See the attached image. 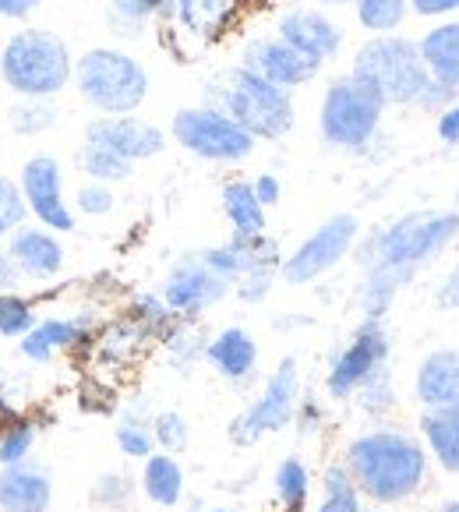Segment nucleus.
Wrapping results in <instances>:
<instances>
[{"label": "nucleus", "instance_id": "nucleus-1", "mask_svg": "<svg viewBox=\"0 0 459 512\" xmlns=\"http://www.w3.org/2000/svg\"><path fill=\"white\" fill-rule=\"evenodd\" d=\"M459 234V209H424L392 219L375 230L361 248V265L368 269V283L361 290V304L368 318H382L403 283H410L424 262L438 255Z\"/></svg>", "mask_w": 459, "mask_h": 512}, {"label": "nucleus", "instance_id": "nucleus-2", "mask_svg": "<svg viewBox=\"0 0 459 512\" xmlns=\"http://www.w3.org/2000/svg\"><path fill=\"white\" fill-rule=\"evenodd\" d=\"M347 474L375 502H403L424 481V452L414 438L399 431H368L350 442Z\"/></svg>", "mask_w": 459, "mask_h": 512}, {"label": "nucleus", "instance_id": "nucleus-3", "mask_svg": "<svg viewBox=\"0 0 459 512\" xmlns=\"http://www.w3.org/2000/svg\"><path fill=\"white\" fill-rule=\"evenodd\" d=\"M205 106L226 113L251 138H283L294 128V96L248 68H230L205 85Z\"/></svg>", "mask_w": 459, "mask_h": 512}, {"label": "nucleus", "instance_id": "nucleus-4", "mask_svg": "<svg viewBox=\"0 0 459 512\" xmlns=\"http://www.w3.org/2000/svg\"><path fill=\"white\" fill-rule=\"evenodd\" d=\"M0 78L22 99H53L75 78V61L57 32L22 29L0 46Z\"/></svg>", "mask_w": 459, "mask_h": 512}, {"label": "nucleus", "instance_id": "nucleus-5", "mask_svg": "<svg viewBox=\"0 0 459 512\" xmlns=\"http://www.w3.org/2000/svg\"><path fill=\"white\" fill-rule=\"evenodd\" d=\"M75 85L92 110L106 117H128L149 96V75L142 64L113 46H92L75 61Z\"/></svg>", "mask_w": 459, "mask_h": 512}, {"label": "nucleus", "instance_id": "nucleus-6", "mask_svg": "<svg viewBox=\"0 0 459 512\" xmlns=\"http://www.w3.org/2000/svg\"><path fill=\"white\" fill-rule=\"evenodd\" d=\"M354 78L368 82L371 89L382 96V103H417L424 89H428L431 75L421 61L417 43L403 36H375L357 50L354 57Z\"/></svg>", "mask_w": 459, "mask_h": 512}, {"label": "nucleus", "instance_id": "nucleus-7", "mask_svg": "<svg viewBox=\"0 0 459 512\" xmlns=\"http://www.w3.org/2000/svg\"><path fill=\"white\" fill-rule=\"evenodd\" d=\"M385 103L368 82L354 75H343L325 89L318 131L329 145L347 152H364L378 138Z\"/></svg>", "mask_w": 459, "mask_h": 512}, {"label": "nucleus", "instance_id": "nucleus-8", "mask_svg": "<svg viewBox=\"0 0 459 512\" xmlns=\"http://www.w3.org/2000/svg\"><path fill=\"white\" fill-rule=\"evenodd\" d=\"M170 131H174L177 145H184L191 156L209 159V163H241L255 152V138L212 106L177 110Z\"/></svg>", "mask_w": 459, "mask_h": 512}, {"label": "nucleus", "instance_id": "nucleus-9", "mask_svg": "<svg viewBox=\"0 0 459 512\" xmlns=\"http://www.w3.org/2000/svg\"><path fill=\"white\" fill-rule=\"evenodd\" d=\"M357 234H361L357 216L339 212V216L325 219V223L318 226L315 234H311L308 241L294 251V255L283 258L279 272H283V279L290 283V287H304V283H311V279H318L329 269H336V265L350 255Z\"/></svg>", "mask_w": 459, "mask_h": 512}, {"label": "nucleus", "instance_id": "nucleus-10", "mask_svg": "<svg viewBox=\"0 0 459 512\" xmlns=\"http://www.w3.org/2000/svg\"><path fill=\"white\" fill-rule=\"evenodd\" d=\"M297 382H301V375H297L294 357L279 361V368L272 371V378L265 382L262 396H258L241 417H234L230 438H234L237 445H251L262 435H272V431L286 428L297 414Z\"/></svg>", "mask_w": 459, "mask_h": 512}, {"label": "nucleus", "instance_id": "nucleus-11", "mask_svg": "<svg viewBox=\"0 0 459 512\" xmlns=\"http://www.w3.org/2000/svg\"><path fill=\"white\" fill-rule=\"evenodd\" d=\"M18 188L29 205V216L39 219V226L53 234H71L75 230V212L64 202V166L50 152H36L18 174Z\"/></svg>", "mask_w": 459, "mask_h": 512}, {"label": "nucleus", "instance_id": "nucleus-12", "mask_svg": "<svg viewBox=\"0 0 459 512\" xmlns=\"http://www.w3.org/2000/svg\"><path fill=\"white\" fill-rule=\"evenodd\" d=\"M385 357H389V336L382 329V318H364L354 336H350V343L332 361L329 382H325L329 396H336V400L354 396L371 375H378L385 368Z\"/></svg>", "mask_w": 459, "mask_h": 512}, {"label": "nucleus", "instance_id": "nucleus-13", "mask_svg": "<svg viewBox=\"0 0 459 512\" xmlns=\"http://www.w3.org/2000/svg\"><path fill=\"white\" fill-rule=\"evenodd\" d=\"M234 283H226L219 272H212L209 265L202 262V255H184L181 262L170 269L163 283V304L174 315H202L205 308L219 304L226 294H230Z\"/></svg>", "mask_w": 459, "mask_h": 512}, {"label": "nucleus", "instance_id": "nucleus-14", "mask_svg": "<svg viewBox=\"0 0 459 512\" xmlns=\"http://www.w3.org/2000/svg\"><path fill=\"white\" fill-rule=\"evenodd\" d=\"M241 68L255 71L258 78H265V82H272V85H279V89L290 92V89L308 85L311 78L318 75L322 64L311 61V57H304L301 50H294V46L283 43L279 36H258L244 46Z\"/></svg>", "mask_w": 459, "mask_h": 512}, {"label": "nucleus", "instance_id": "nucleus-15", "mask_svg": "<svg viewBox=\"0 0 459 512\" xmlns=\"http://www.w3.org/2000/svg\"><path fill=\"white\" fill-rule=\"evenodd\" d=\"M202 262L209 265L212 272L226 279V283H237L244 276H255V272H269L276 276L283 258H279V244L272 237L258 234V237H230L219 248L202 251Z\"/></svg>", "mask_w": 459, "mask_h": 512}, {"label": "nucleus", "instance_id": "nucleus-16", "mask_svg": "<svg viewBox=\"0 0 459 512\" xmlns=\"http://www.w3.org/2000/svg\"><path fill=\"white\" fill-rule=\"evenodd\" d=\"M85 142L106 145V149H113L128 163H142V159H152L163 152L166 135L156 124L138 121V117H96L85 128Z\"/></svg>", "mask_w": 459, "mask_h": 512}, {"label": "nucleus", "instance_id": "nucleus-17", "mask_svg": "<svg viewBox=\"0 0 459 512\" xmlns=\"http://www.w3.org/2000/svg\"><path fill=\"white\" fill-rule=\"evenodd\" d=\"M276 36L318 64L329 61V57H336L339 46H343V32H339V25L318 8L283 11V15H279V25H276Z\"/></svg>", "mask_w": 459, "mask_h": 512}, {"label": "nucleus", "instance_id": "nucleus-18", "mask_svg": "<svg viewBox=\"0 0 459 512\" xmlns=\"http://www.w3.org/2000/svg\"><path fill=\"white\" fill-rule=\"evenodd\" d=\"M92 322H96V318H92L89 311L71 315V318H39V322L22 336L18 350H22L32 364H46V361H53L57 350H71V347L89 343Z\"/></svg>", "mask_w": 459, "mask_h": 512}, {"label": "nucleus", "instance_id": "nucleus-19", "mask_svg": "<svg viewBox=\"0 0 459 512\" xmlns=\"http://www.w3.org/2000/svg\"><path fill=\"white\" fill-rule=\"evenodd\" d=\"M4 248L11 251L25 279H53L64 269V258H68L61 237L46 226H18Z\"/></svg>", "mask_w": 459, "mask_h": 512}, {"label": "nucleus", "instance_id": "nucleus-20", "mask_svg": "<svg viewBox=\"0 0 459 512\" xmlns=\"http://www.w3.org/2000/svg\"><path fill=\"white\" fill-rule=\"evenodd\" d=\"M53 481L36 463L0 467V512H50Z\"/></svg>", "mask_w": 459, "mask_h": 512}, {"label": "nucleus", "instance_id": "nucleus-21", "mask_svg": "<svg viewBox=\"0 0 459 512\" xmlns=\"http://www.w3.org/2000/svg\"><path fill=\"white\" fill-rule=\"evenodd\" d=\"M205 357H209V364L223 378L244 382V378H251V371H255V364H258V347H255V339H251V332L234 325V329H223L212 339L209 347H205Z\"/></svg>", "mask_w": 459, "mask_h": 512}, {"label": "nucleus", "instance_id": "nucleus-22", "mask_svg": "<svg viewBox=\"0 0 459 512\" xmlns=\"http://www.w3.org/2000/svg\"><path fill=\"white\" fill-rule=\"evenodd\" d=\"M417 396L424 407L459 403V350H438L417 371Z\"/></svg>", "mask_w": 459, "mask_h": 512}, {"label": "nucleus", "instance_id": "nucleus-23", "mask_svg": "<svg viewBox=\"0 0 459 512\" xmlns=\"http://www.w3.org/2000/svg\"><path fill=\"white\" fill-rule=\"evenodd\" d=\"M417 50H421L424 68H428V75L435 78V82L449 85V89H459V22L435 25V29L417 43Z\"/></svg>", "mask_w": 459, "mask_h": 512}, {"label": "nucleus", "instance_id": "nucleus-24", "mask_svg": "<svg viewBox=\"0 0 459 512\" xmlns=\"http://www.w3.org/2000/svg\"><path fill=\"white\" fill-rule=\"evenodd\" d=\"M237 15V0H177L174 18L198 39H219Z\"/></svg>", "mask_w": 459, "mask_h": 512}, {"label": "nucleus", "instance_id": "nucleus-25", "mask_svg": "<svg viewBox=\"0 0 459 512\" xmlns=\"http://www.w3.org/2000/svg\"><path fill=\"white\" fill-rule=\"evenodd\" d=\"M424 435H428L431 449H435L438 463L452 474H459V403L449 407H431L421 421Z\"/></svg>", "mask_w": 459, "mask_h": 512}, {"label": "nucleus", "instance_id": "nucleus-26", "mask_svg": "<svg viewBox=\"0 0 459 512\" xmlns=\"http://www.w3.org/2000/svg\"><path fill=\"white\" fill-rule=\"evenodd\" d=\"M223 212L234 226L237 237H258L265 234V209L255 198L251 181H230L223 188Z\"/></svg>", "mask_w": 459, "mask_h": 512}, {"label": "nucleus", "instance_id": "nucleus-27", "mask_svg": "<svg viewBox=\"0 0 459 512\" xmlns=\"http://www.w3.org/2000/svg\"><path fill=\"white\" fill-rule=\"evenodd\" d=\"M177 0H110V25L117 36L138 39L149 18H174Z\"/></svg>", "mask_w": 459, "mask_h": 512}, {"label": "nucleus", "instance_id": "nucleus-28", "mask_svg": "<svg viewBox=\"0 0 459 512\" xmlns=\"http://www.w3.org/2000/svg\"><path fill=\"white\" fill-rule=\"evenodd\" d=\"M142 488L156 505H177L181 502L184 474H181V467H177L174 456H149V460H145Z\"/></svg>", "mask_w": 459, "mask_h": 512}, {"label": "nucleus", "instance_id": "nucleus-29", "mask_svg": "<svg viewBox=\"0 0 459 512\" xmlns=\"http://www.w3.org/2000/svg\"><path fill=\"white\" fill-rule=\"evenodd\" d=\"M78 163H82V170L89 174V181H99V184L128 181L131 166H135V163H128L124 156H117L113 149L96 145V142H82V149H78Z\"/></svg>", "mask_w": 459, "mask_h": 512}, {"label": "nucleus", "instance_id": "nucleus-30", "mask_svg": "<svg viewBox=\"0 0 459 512\" xmlns=\"http://www.w3.org/2000/svg\"><path fill=\"white\" fill-rule=\"evenodd\" d=\"M318 512H361V495H357L354 477L343 467L325 470V491Z\"/></svg>", "mask_w": 459, "mask_h": 512}, {"label": "nucleus", "instance_id": "nucleus-31", "mask_svg": "<svg viewBox=\"0 0 459 512\" xmlns=\"http://www.w3.org/2000/svg\"><path fill=\"white\" fill-rule=\"evenodd\" d=\"M8 117L15 135H43L57 124V106H53V99H22Z\"/></svg>", "mask_w": 459, "mask_h": 512}, {"label": "nucleus", "instance_id": "nucleus-32", "mask_svg": "<svg viewBox=\"0 0 459 512\" xmlns=\"http://www.w3.org/2000/svg\"><path fill=\"white\" fill-rule=\"evenodd\" d=\"M36 322H39V315H36V308H32L29 297H22L18 290L0 294V336L22 339Z\"/></svg>", "mask_w": 459, "mask_h": 512}, {"label": "nucleus", "instance_id": "nucleus-33", "mask_svg": "<svg viewBox=\"0 0 459 512\" xmlns=\"http://www.w3.org/2000/svg\"><path fill=\"white\" fill-rule=\"evenodd\" d=\"M32 445H36V424L32 421H8L0 428V467H15V463L29 460Z\"/></svg>", "mask_w": 459, "mask_h": 512}, {"label": "nucleus", "instance_id": "nucleus-34", "mask_svg": "<svg viewBox=\"0 0 459 512\" xmlns=\"http://www.w3.org/2000/svg\"><path fill=\"white\" fill-rule=\"evenodd\" d=\"M407 0H357V18L368 32H392L403 15H407Z\"/></svg>", "mask_w": 459, "mask_h": 512}, {"label": "nucleus", "instance_id": "nucleus-35", "mask_svg": "<svg viewBox=\"0 0 459 512\" xmlns=\"http://www.w3.org/2000/svg\"><path fill=\"white\" fill-rule=\"evenodd\" d=\"M29 219V205L22 198L15 177H0V241H8L18 226H25Z\"/></svg>", "mask_w": 459, "mask_h": 512}, {"label": "nucleus", "instance_id": "nucleus-36", "mask_svg": "<svg viewBox=\"0 0 459 512\" xmlns=\"http://www.w3.org/2000/svg\"><path fill=\"white\" fill-rule=\"evenodd\" d=\"M276 495L283 498L286 509H304V498H308V470L301 460H283L276 470Z\"/></svg>", "mask_w": 459, "mask_h": 512}, {"label": "nucleus", "instance_id": "nucleus-37", "mask_svg": "<svg viewBox=\"0 0 459 512\" xmlns=\"http://www.w3.org/2000/svg\"><path fill=\"white\" fill-rule=\"evenodd\" d=\"M152 428L142 421V417L135 414H124L121 424H117V445H121L124 456H131V460H149L152 456Z\"/></svg>", "mask_w": 459, "mask_h": 512}, {"label": "nucleus", "instance_id": "nucleus-38", "mask_svg": "<svg viewBox=\"0 0 459 512\" xmlns=\"http://www.w3.org/2000/svg\"><path fill=\"white\" fill-rule=\"evenodd\" d=\"M152 438H156L166 452H177L188 445V424H184L181 414L166 410V414H159L156 421H152Z\"/></svg>", "mask_w": 459, "mask_h": 512}, {"label": "nucleus", "instance_id": "nucleus-39", "mask_svg": "<svg viewBox=\"0 0 459 512\" xmlns=\"http://www.w3.org/2000/svg\"><path fill=\"white\" fill-rule=\"evenodd\" d=\"M75 205H78V212H85V216H106V212H113L117 198H113L110 184L89 181L75 191Z\"/></svg>", "mask_w": 459, "mask_h": 512}, {"label": "nucleus", "instance_id": "nucleus-40", "mask_svg": "<svg viewBox=\"0 0 459 512\" xmlns=\"http://www.w3.org/2000/svg\"><path fill=\"white\" fill-rule=\"evenodd\" d=\"M131 495V481H124V477H103V481H96V491H92V498L103 505H121L124 498Z\"/></svg>", "mask_w": 459, "mask_h": 512}, {"label": "nucleus", "instance_id": "nucleus-41", "mask_svg": "<svg viewBox=\"0 0 459 512\" xmlns=\"http://www.w3.org/2000/svg\"><path fill=\"white\" fill-rule=\"evenodd\" d=\"M452 96H456V89H449V85H442V82L431 78L428 89L417 96L414 106H421V110H445V103H452Z\"/></svg>", "mask_w": 459, "mask_h": 512}, {"label": "nucleus", "instance_id": "nucleus-42", "mask_svg": "<svg viewBox=\"0 0 459 512\" xmlns=\"http://www.w3.org/2000/svg\"><path fill=\"white\" fill-rule=\"evenodd\" d=\"M22 269L15 265V258H11L8 248H0V294H11V290L22 287Z\"/></svg>", "mask_w": 459, "mask_h": 512}, {"label": "nucleus", "instance_id": "nucleus-43", "mask_svg": "<svg viewBox=\"0 0 459 512\" xmlns=\"http://www.w3.org/2000/svg\"><path fill=\"white\" fill-rule=\"evenodd\" d=\"M255 198L262 202V209H269V205H276L279 202V195H283V184H279V177L276 174H262L255 184Z\"/></svg>", "mask_w": 459, "mask_h": 512}, {"label": "nucleus", "instance_id": "nucleus-44", "mask_svg": "<svg viewBox=\"0 0 459 512\" xmlns=\"http://www.w3.org/2000/svg\"><path fill=\"white\" fill-rule=\"evenodd\" d=\"M39 4H43V0H0V18H8V22H25Z\"/></svg>", "mask_w": 459, "mask_h": 512}, {"label": "nucleus", "instance_id": "nucleus-45", "mask_svg": "<svg viewBox=\"0 0 459 512\" xmlns=\"http://www.w3.org/2000/svg\"><path fill=\"white\" fill-rule=\"evenodd\" d=\"M407 4L424 18H438V15H449V11H459V0H407Z\"/></svg>", "mask_w": 459, "mask_h": 512}, {"label": "nucleus", "instance_id": "nucleus-46", "mask_svg": "<svg viewBox=\"0 0 459 512\" xmlns=\"http://www.w3.org/2000/svg\"><path fill=\"white\" fill-rule=\"evenodd\" d=\"M438 138L449 145L459 142V106H445L442 117H438Z\"/></svg>", "mask_w": 459, "mask_h": 512}, {"label": "nucleus", "instance_id": "nucleus-47", "mask_svg": "<svg viewBox=\"0 0 459 512\" xmlns=\"http://www.w3.org/2000/svg\"><path fill=\"white\" fill-rule=\"evenodd\" d=\"M438 304H442V308H459V265L449 272V279H445L442 290H438Z\"/></svg>", "mask_w": 459, "mask_h": 512}, {"label": "nucleus", "instance_id": "nucleus-48", "mask_svg": "<svg viewBox=\"0 0 459 512\" xmlns=\"http://www.w3.org/2000/svg\"><path fill=\"white\" fill-rule=\"evenodd\" d=\"M322 4H357V0H322Z\"/></svg>", "mask_w": 459, "mask_h": 512}, {"label": "nucleus", "instance_id": "nucleus-49", "mask_svg": "<svg viewBox=\"0 0 459 512\" xmlns=\"http://www.w3.org/2000/svg\"><path fill=\"white\" fill-rule=\"evenodd\" d=\"M445 512H459V505H449V509H445Z\"/></svg>", "mask_w": 459, "mask_h": 512}, {"label": "nucleus", "instance_id": "nucleus-50", "mask_svg": "<svg viewBox=\"0 0 459 512\" xmlns=\"http://www.w3.org/2000/svg\"><path fill=\"white\" fill-rule=\"evenodd\" d=\"M212 512H230V509H212Z\"/></svg>", "mask_w": 459, "mask_h": 512}, {"label": "nucleus", "instance_id": "nucleus-51", "mask_svg": "<svg viewBox=\"0 0 459 512\" xmlns=\"http://www.w3.org/2000/svg\"><path fill=\"white\" fill-rule=\"evenodd\" d=\"M286 512H301V509H286Z\"/></svg>", "mask_w": 459, "mask_h": 512}]
</instances>
